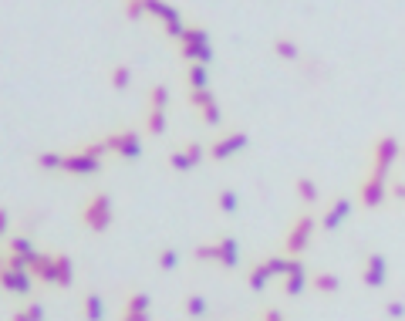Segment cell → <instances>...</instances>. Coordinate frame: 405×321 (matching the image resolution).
<instances>
[{
  "mask_svg": "<svg viewBox=\"0 0 405 321\" xmlns=\"http://www.w3.org/2000/svg\"><path fill=\"white\" fill-rule=\"evenodd\" d=\"M307 284H311V274H307V268L294 270V274H287V277H284V295H287V297H301Z\"/></svg>",
  "mask_w": 405,
  "mask_h": 321,
  "instance_id": "obj_18",
  "label": "cell"
},
{
  "mask_svg": "<svg viewBox=\"0 0 405 321\" xmlns=\"http://www.w3.org/2000/svg\"><path fill=\"white\" fill-rule=\"evenodd\" d=\"M64 153H37V169H61Z\"/></svg>",
  "mask_w": 405,
  "mask_h": 321,
  "instance_id": "obj_33",
  "label": "cell"
},
{
  "mask_svg": "<svg viewBox=\"0 0 405 321\" xmlns=\"http://www.w3.org/2000/svg\"><path fill=\"white\" fill-rule=\"evenodd\" d=\"M10 321H44V304L41 301H27L21 311H14Z\"/></svg>",
  "mask_w": 405,
  "mask_h": 321,
  "instance_id": "obj_26",
  "label": "cell"
},
{
  "mask_svg": "<svg viewBox=\"0 0 405 321\" xmlns=\"http://www.w3.org/2000/svg\"><path fill=\"white\" fill-rule=\"evenodd\" d=\"M270 48H274V54H277L280 61H298L301 58V44L294 37H287V34H277Z\"/></svg>",
  "mask_w": 405,
  "mask_h": 321,
  "instance_id": "obj_17",
  "label": "cell"
},
{
  "mask_svg": "<svg viewBox=\"0 0 405 321\" xmlns=\"http://www.w3.org/2000/svg\"><path fill=\"white\" fill-rule=\"evenodd\" d=\"M260 321H287V318L280 315L277 308H264V315H260Z\"/></svg>",
  "mask_w": 405,
  "mask_h": 321,
  "instance_id": "obj_37",
  "label": "cell"
},
{
  "mask_svg": "<svg viewBox=\"0 0 405 321\" xmlns=\"http://www.w3.org/2000/svg\"><path fill=\"white\" fill-rule=\"evenodd\" d=\"M314 230H318V220H314V214L294 216V220H291V227H287V234H284V254H287V257H301L304 250L311 247Z\"/></svg>",
  "mask_w": 405,
  "mask_h": 321,
  "instance_id": "obj_3",
  "label": "cell"
},
{
  "mask_svg": "<svg viewBox=\"0 0 405 321\" xmlns=\"http://www.w3.org/2000/svg\"><path fill=\"white\" fill-rule=\"evenodd\" d=\"M7 227H10V216H7V210H3V207H0V237H3V234H7Z\"/></svg>",
  "mask_w": 405,
  "mask_h": 321,
  "instance_id": "obj_40",
  "label": "cell"
},
{
  "mask_svg": "<svg viewBox=\"0 0 405 321\" xmlns=\"http://www.w3.org/2000/svg\"><path fill=\"white\" fill-rule=\"evenodd\" d=\"M179 58L189 64H209L213 61V44H179Z\"/></svg>",
  "mask_w": 405,
  "mask_h": 321,
  "instance_id": "obj_16",
  "label": "cell"
},
{
  "mask_svg": "<svg viewBox=\"0 0 405 321\" xmlns=\"http://www.w3.org/2000/svg\"><path fill=\"white\" fill-rule=\"evenodd\" d=\"M122 311H132V315H152V297L146 291H132L126 297V308Z\"/></svg>",
  "mask_w": 405,
  "mask_h": 321,
  "instance_id": "obj_20",
  "label": "cell"
},
{
  "mask_svg": "<svg viewBox=\"0 0 405 321\" xmlns=\"http://www.w3.org/2000/svg\"><path fill=\"white\" fill-rule=\"evenodd\" d=\"M31 277L54 284V288H71L75 284V264L68 254H41L31 261Z\"/></svg>",
  "mask_w": 405,
  "mask_h": 321,
  "instance_id": "obj_1",
  "label": "cell"
},
{
  "mask_svg": "<svg viewBox=\"0 0 405 321\" xmlns=\"http://www.w3.org/2000/svg\"><path fill=\"white\" fill-rule=\"evenodd\" d=\"M189 102H193V108L200 112L203 125H220V122H223V112H220V105H216V95H213V88L189 92Z\"/></svg>",
  "mask_w": 405,
  "mask_h": 321,
  "instance_id": "obj_10",
  "label": "cell"
},
{
  "mask_svg": "<svg viewBox=\"0 0 405 321\" xmlns=\"http://www.w3.org/2000/svg\"><path fill=\"white\" fill-rule=\"evenodd\" d=\"M149 108H159V112L169 108V85H152L149 88Z\"/></svg>",
  "mask_w": 405,
  "mask_h": 321,
  "instance_id": "obj_29",
  "label": "cell"
},
{
  "mask_svg": "<svg viewBox=\"0 0 405 321\" xmlns=\"http://www.w3.org/2000/svg\"><path fill=\"white\" fill-rule=\"evenodd\" d=\"M388 318H395V321H402L405 318V304L402 301H385V308H381Z\"/></svg>",
  "mask_w": 405,
  "mask_h": 321,
  "instance_id": "obj_36",
  "label": "cell"
},
{
  "mask_svg": "<svg viewBox=\"0 0 405 321\" xmlns=\"http://www.w3.org/2000/svg\"><path fill=\"white\" fill-rule=\"evenodd\" d=\"M348 216H352V200L348 196H334L331 207L325 210V216H321V230H338Z\"/></svg>",
  "mask_w": 405,
  "mask_h": 321,
  "instance_id": "obj_13",
  "label": "cell"
},
{
  "mask_svg": "<svg viewBox=\"0 0 405 321\" xmlns=\"http://www.w3.org/2000/svg\"><path fill=\"white\" fill-rule=\"evenodd\" d=\"M216 203H220L223 214H236V210H240V196H236L233 189H223V193L216 196Z\"/></svg>",
  "mask_w": 405,
  "mask_h": 321,
  "instance_id": "obj_32",
  "label": "cell"
},
{
  "mask_svg": "<svg viewBox=\"0 0 405 321\" xmlns=\"http://www.w3.org/2000/svg\"><path fill=\"white\" fill-rule=\"evenodd\" d=\"M119 321H152V315H132V311H122Z\"/></svg>",
  "mask_w": 405,
  "mask_h": 321,
  "instance_id": "obj_38",
  "label": "cell"
},
{
  "mask_svg": "<svg viewBox=\"0 0 405 321\" xmlns=\"http://www.w3.org/2000/svg\"><path fill=\"white\" fill-rule=\"evenodd\" d=\"M105 146L119 159H139L142 156V135L135 132V129H115V132H108L105 135Z\"/></svg>",
  "mask_w": 405,
  "mask_h": 321,
  "instance_id": "obj_5",
  "label": "cell"
},
{
  "mask_svg": "<svg viewBox=\"0 0 405 321\" xmlns=\"http://www.w3.org/2000/svg\"><path fill=\"white\" fill-rule=\"evenodd\" d=\"M311 288L318 291V295H338V288H341V281L328 274V270H318V274H311Z\"/></svg>",
  "mask_w": 405,
  "mask_h": 321,
  "instance_id": "obj_19",
  "label": "cell"
},
{
  "mask_svg": "<svg viewBox=\"0 0 405 321\" xmlns=\"http://www.w3.org/2000/svg\"><path fill=\"white\" fill-rule=\"evenodd\" d=\"M388 193H392L395 200H405V183H392V186H388Z\"/></svg>",
  "mask_w": 405,
  "mask_h": 321,
  "instance_id": "obj_39",
  "label": "cell"
},
{
  "mask_svg": "<svg viewBox=\"0 0 405 321\" xmlns=\"http://www.w3.org/2000/svg\"><path fill=\"white\" fill-rule=\"evenodd\" d=\"M128 81H132V68H128V64H115V68H112V88H115V92H126Z\"/></svg>",
  "mask_w": 405,
  "mask_h": 321,
  "instance_id": "obj_31",
  "label": "cell"
},
{
  "mask_svg": "<svg viewBox=\"0 0 405 321\" xmlns=\"http://www.w3.org/2000/svg\"><path fill=\"white\" fill-rule=\"evenodd\" d=\"M122 7H126V14L132 21H142L146 17V0H122Z\"/></svg>",
  "mask_w": 405,
  "mask_h": 321,
  "instance_id": "obj_34",
  "label": "cell"
},
{
  "mask_svg": "<svg viewBox=\"0 0 405 321\" xmlns=\"http://www.w3.org/2000/svg\"><path fill=\"white\" fill-rule=\"evenodd\" d=\"M203 159H206V146H203V142H196V139L169 153V166H173L176 173H189V169H196Z\"/></svg>",
  "mask_w": 405,
  "mask_h": 321,
  "instance_id": "obj_9",
  "label": "cell"
},
{
  "mask_svg": "<svg viewBox=\"0 0 405 321\" xmlns=\"http://www.w3.org/2000/svg\"><path fill=\"white\" fill-rule=\"evenodd\" d=\"M176 264H179V254L173 250V247L159 250V268H162V270H176Z\"/></svg>",
  "mask_w": 405,
  "mask_h": 321,
  "instance_id": "obj_35",
  "label": "cell"
},
{
  "mask_svg": "<svg viewBox=\"0 0 405 321\" xmlns=\"http://www.w3.org/2000/svg\"><path fill=\"white\" fill-rule=\"evenodd\" d=\"M385 196H388V180H381L375 173H365V180L358 183V200H361V207H381L385 203Z\"/></svg>",
  "mask_w": 405,
  "mask_h": 321,
  "instance_id": "obj_11",
  "label": "cell"
},
{
  "mask_svg": "<svg viewBox=\"0 0 405 321\" xmlns=\"http://www.w3.org/2000/svg\"><path fill=\"white\" fill-rule=\"evenodd\" d=\"M146 132H152V135L169 132V119H166V112H159V108H149V112H146Z\"/></svg>",
  "mask_w": 405,
  "mask_h": 321,
  "instance_id": "obj_22",
  "label": "cell"
},
{
  "mask_svg": "<svg viewBox=\"0 0 405 321\" xmlns=\"http://www.w3.org/2000/svg\"><path fill=\"white\" fill-rule=\"evenodd\" d=\"M112 220H115V210H112V196L108 193H92L88 196V203L81 207V223L92 230V234H101V230H108L112 227Z\"/></svg>",
  "mask_w": 405,
  "mask_h": 321,
  "instance_id": "obj_2",
  "label": "cell"
},
{
  "mask_svg": "<svg viewBox=\"0 0 405 321\" xmlns=\"http://www.w3.org/2000/svg\"><path fill=\"white\" fill-rule=\"evenodd\" d=\"M179 44H209V31L206 27H196L189 24L182 31V37H179Z\"/></svg>",
  "mask_w": 405,
  "mask_h": 321,
  "instance_id": "obj_30",
  "label": "cell"
},
{
  "mask_svg": "<svg viewBox=\"0 0 405 321\" xmlns=\"http://www.w3.org/2000/svg\"><path fill=\"white\" fill-rule=\"evenodd\" d=\"M0 264H3V250H0Z\"/></svg>",
  "mask_w": 405,
  "mask_h": 321,
  "instance_id": "obj_41",
  "label": "cell"
},
{
  "mask_svg": "<svg viewBox=\"0 0 405 321\" xmlns=\"http://www.w3.org/2000/svg\"><path fill=\"white\" fill-rule=\"evenodd\" d=\"M216 243H220V268L233 270V268H236V261H240V243H236V237L223 234Z\"/></svg>",
  "mask_w": 405,
  "mask_h": 321,
  "instance_id": "obj_14",
  "label": "cell"
},
{
  "mask_svg": "<svg viewBox=\"0 0 405 321\" xmlns=\"http://www.w3.org/2000/svg\"><path fill=\"white\" fill-rule=\"evenodd\" d=\"M0 288H7L10 295L17 297H27L31 288H34V277H31V270H10L0 264Z\"/></svg>",
  "mask_w": 405,
  "mask_h": 321,
  "instance_id": "obj_12",
  "label": "cell"
},
{
  "mask_svg": "<svg viewBox=\"0 0 405 321\" xmlns=\"http://www.w3.org/2000/svg\"><path fill=\"white\" fill-rule=\"evenodd\" d=\"M61 173H71V176H95V173H101V159L98 156H92V153L81 146V149H75V153H64Z\"/></svg>",
  "mask_w": 405,
  "mask_h": 321,
  "instance_id": "obj_7",
  "label": "cell"
},
{
  "mask_svg": "<svg viewBox=\"0 0 405 321\" xmlns=\"http://www.w3.org/2000/svg\"><path fill=\"white\" fill-rule=\"evenodd\" d=\"M247 146H250V132L236 129V132H227V135H220L216 142H209L206 156L213 162H223V159H230V156H236V153H243Z\"/></svg>",
  "mask_w": 405,
  "mask_h": 321,
  "instance_id": "obj_6",
  "label": "cell"
},
{
  "mask_svg": "<svg viewBox=\"0 0 405 321\" xmlns=\"http://www.w3.org/2000/svg\"><path fill=\"white\" fill-rule=\"evenodd\" d=\"M247 281H250L253 291H264V288H267V284L274 281V274H270V268H267L264 261H257V264L250 268V277H247Z\"/></svg>",
  "mask_w": 405,
  "mask_h": 321,
  "instance_id": "obj_23",
  "label": "cell"
},
{
  "mask_svg": "<svg viewBox=\"0 0 405 321\" xmlns=\"http://www.w3.org/2000/svg\"><path fill=\"white\" fill-rule=\"evenodd\" d=\"M182 311H186L189 318H203V315L209 311V304H206V297L203 295H186L182 297Z\"/></svg>",
  "mask_w": 405,
  "mask_h": 321,
  "instance_id": "obj_24",
  "label": "cell"
},
{
  "mask_svg": "<svg viewBox=\"0 0 405 321\" xmlns=\"http://www.w3.org/2000/svg\"><path fill=\"white\" fill-rule=\"evenodd\" d=\"M7 254H10V257H21L27 264V270H31V261L37 257V247H34L31 237H14V241H7Z\"/></svg>",
  "mask_w": 405,
  "mask_h": 321,
  "instance_id": "obj_15",
  "label": "cell"
},
{
  "mask_svg": "<svg viewBox=\"0 0 405 321\" xmlns=\"http://www.w3.org/2000/svg\"><path fill=\"white\" fill-rule=\"evenodd\" d=\"M361 284H368V288H385L388 284V261L379 250H368L361 257Z\"/></svg>",
  "mask_w": 405,
  "mask_h": 321,
  "instance_id": "obj_8",
  "label": "cell"
},
{
  "mask_svg": "<svg viewBox=\"0 0 405 321\" xmlns=\"http://www.w3.org/2000/svg\"><path fill=\"white\" fill-rule=\"evenodd\" d=\"M101 315H105V304H101V295H95V291H88V295H85V318H88V321H101Z\"/></svg>",
  "mask_w": 405,
  "mask_h": 321,
  "instance_id": "obj_28",
  "label": "cell"
},
{
  "mask_svg": "<svg viewBox=\"0 0 405 321\" xmlns=\"http://www.w3.org/2000/svg\"><path fill=\"white\" fill-rule=\"evenodd\" d=\"M193 257L200 261V264H220V243H200L196 250H193Z\"/></svg>",
  "mask_w": 405,
  "mask_h": 321,
  "instance_id": "obj_27",
  "label": "cell"
},
{
  "mask_svg": "<svg viewBox=\"0 0 405 321\" xmlns=\"http://www.w3.org/2000/svg\"><path fill=\"white\" fill-rule=\"evenodd\" d=\"M399 156H402V142H399L395 135H379V139L372 142V166H368V173L388 180V169L399 162Z\"/></svg>",
  "mask_w": 405,
  "mask_h": 321,
  "instance_id": "obj_4",
  "label": "cell"
},
{
  "mask_svg": "<svg viewBox=\"0 0 405 321\" xmlns=\"http://www.w3.org/2000/svg\"><path fill=\"white\" fill-rule=\"evenodd\" d=\"M294 189H298V196H301L304 207H314V203H318V196H321L318 183H314V180H307V176H301V180L294 183Z\"/></svg>",
  "mask_w": 405,
  "mask_h": 321,
  "instance_id": "obj_21",
  "label": "cell"
},
{
  "mask_svg": "<svg viewBox=\"0 0 405 321\" xmlns=\"http://www.w3.org/2000/svg\"><path fill=\"white\" fill-rule=\"evenodd\" d=\"M209 88V64H189V92Z\"/></svg>",
  "mask_w": 405,
  "mask_h": 321,
  "instance_id": "obj_25",
  "label": "cell"
}]
</instances>
